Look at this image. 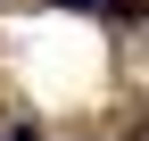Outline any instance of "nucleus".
<instances>
[{
  "mask_svg": "<svg viewBox=\"0 0 149 141\" xmlns=\"http://www.w3.org/2000/svg\"><path fill=\"white\" fill-rule=\"evenodd\" d=\"M100 8H108V17H141L149 0H100Z\"/></svg>",
  "mask_w": 149,
  "mask_h": 141,
  "instance_id": "1",
  "label": "nucleus"
},
{
  "mask_svg": "<svg viewBox=\"0 0 149 141\" xmlns=\"http://www.w3.org/2000/svg\"><path fill=\"white\" fill-rule=\"evenodd\" d=\"M17 141H33V125H25V133H17Z\"/></svg>",
  "mask_w": 149,
  "mask_h": 141,
  "instance_id": "3",
  "label": "nucleus"
},
{
  "mask_svg": "<svg viewBox=\"0 0 149 141\" xmlns=\"http://www.w3.org/2000/svg\"><path fill=\"white\" fill-rule=\"evenodd\" d=\"M58 8H100V0H58Z\"/></svg>",
  "mask_w": 149,
  "mask_h": 141,
  "instance_id": "2",
  "label": "nucleus"
}]
</instances>
